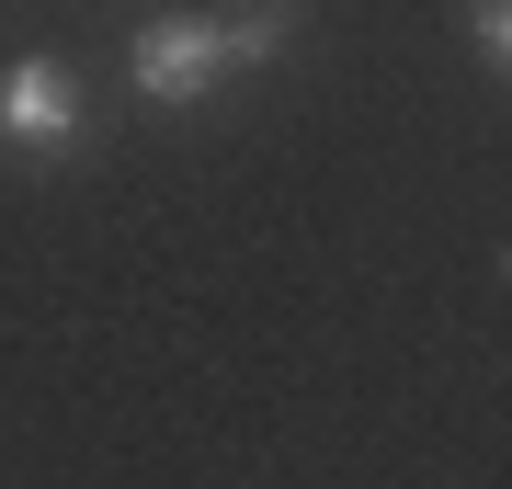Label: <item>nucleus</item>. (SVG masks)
I'll use <instances>...</instances> for the list:
<instances>
[{
    "label": "nucleus",
    "instance_id": "obj_1",
    "mask_svg": "<svg viewBox=\"0 0 512 489\" xmlns=\"http://www.w3.org/2000/svg\"><path fill=\"white\" fill-rule=\"evenodd\" d=\"M228 69V46H217V23H148L137 57H126V80L148 91V103H205Z\"/></svg>",
    "mask_w": 512,
    "mask_h": 489
},
{
    "label": "nucleus",
    "instance_id": "obj_2",
    "mask_svg": "<svg viewBox=\"0 0 512 489\" xmlns=\"http://www.w3.org/2000/svg\"><path fill=\"white\" fill-rule=\"evenodd\" d=\"M0 137H12V148H69L80 137V80L57 69V57L0 69Z\"/></svg>",
    "mask_w": 512,
    "mask_h": 489
},
{
    "label": "nucleus",
    "instance_id": "obj_3",
    "mask_svg": "<svg viewBox=\"0 0 512 489\" xmlns=\"http://www.w3.org/2000/svg\"><path fill=\"white\" fill-rule=\"evenodd\" d=\"M217 46H228V69H262V57H285V23L274 12H239V23H217Z\"/></svg>",
    "mask_w": 512,
    "mask_h": 489
},
{
    "label": "nucleus",
    "instance_id": "obj_4",
    "mask_svg": "<svg viewBox=\"0 0 512 489\" xmlns=\"http://www.w3.org/2000/svg\"><path fill=\"white\" fill-rule=\"evenodd\" d=\"M478 46H490L501 69H512V0H478Z\"/></svg>",
    "mask_w": 512,
    "mask_h": 489
}]
</instances>
